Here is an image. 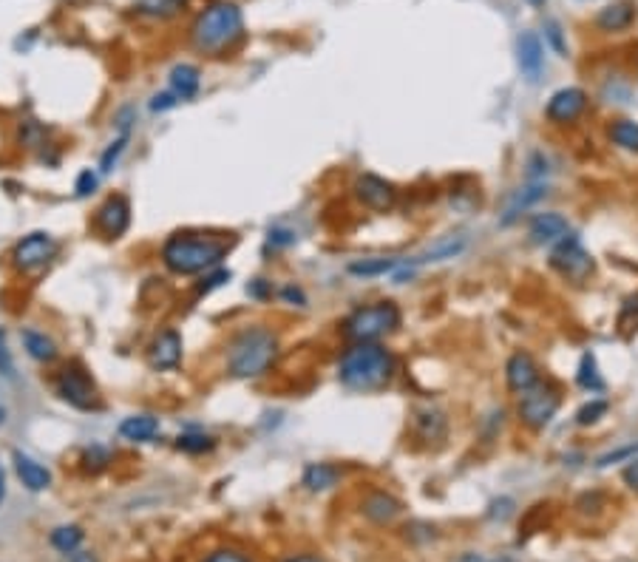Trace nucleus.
Segmentation results:
<instances>
[{"instance_id":"obj_47","label":"nucleus","mask_w":638,"mask_h":562,"mask_svg":"<svg viewBox=\"0 0 638 562\" xmlns=\"http://www.w3.org/2000/svg\"><path fill=\"white\" fill-rule=\"evenodd\" d=\"M68 562H99V559H97V554H91V551L77 549L75 554H68Z\"/></svg>"},{"instance_id":"obj_9","label":"nucleus","mask_w":638,"mask_h":562,"mask_svg":"<svg viewBox=\"0 0 638 562\" xmlns=\"http://www.w3.org/2000/svg\"><path fill=\"white\" fill-rule=\"evenodd\" d=\"M57 253H60L57 239L51 234H46V230H35V234L23 236L18 244H14L12 265L18 273H23V276H37V273H43L54 262Z\"/></svg>"},{"instance_id":"obj_52","label":"nucleus","mask_w":638,"mask_h":562,"mask_svg":"<svg viewBox=\"0 0 638 562\" xmlns=\"http://www.w3.org/2000/svg\"><path fill=\"white\" fill-rule=\"evenodd\" d=\"M6 421V409L4 407H0V423H4Z\"/></svg>"},{"instance_id":"obj_14","label":"nucleus","mask_w":638,"mask_h":562,"mask_svg":"<svg viewBox=\"0 0 638 562\" xmlns=\"http://www.w3.org/2000/svg\"><path fill=\"white\" fill-rule=\"evenodd\" d=\"M540 381H542V369L533 361L531 352L516 350L508 361H505V386H508L514 395H522L525 389H531Z\"/></svg>"},{"instance_id":"obj_48","label":"nucleus","mask_w":638,"mask_h":562,"mask_svg":"<svg viewBox=\"0 0 638 562\" xmlns=\"http://www.w3.org/2000/svg\"><path fill=\"white\" fill-rule=\"evenodd\" d=\"M284 562H324V559H318L312 554H295V557H287Z\"/></svg>"},{"instance_id":"obj_51","label":"nucleus","mask_w":638,"mask_h":562,"mask_svg":"<svg viewBox=\"0 0 638 562\" xmlns=\"http://www.w3.org/2000/svg\"><path fill=\"white\" fill-rule=\"evenodd\" d=\"M525 4H531V6H545V0H525Z\"/></svg>"},{"instance_id":"obj_12","label":"nucleus","mask_w":638,"mask_h":562,"mask_svg":"<svg viewBox=\"0 0 638 562\" xmlns=\"http://www.w3.org/2000/svg\"><path fill=\"white\" fill-rule=\"evenodd\" d=\"M130 227V202L122 194H111L103 205L94 210V230L106 239H120Z\"/></svg>"},{"instance_id":"obj_43","label":"nucleus","mask_w":638,"mask_h":562,"mask_svg":"<svg viewBox=\"0 0 638 562\" xmlns=\"http://www.w3.org/2000/svg\"><path fill=\"white\" fill-rule=\"evenodd\" d=\"M179 106V99L173 97L170 91H162V94H154L151 99V111L154 114H162V111H170V108H177Z\"/></svg>"},{"instance_id":"obj_27","label":"nucleus","mask_w":638,"mask_h":562,"mask_svg":"<svg viewBox=\"0 0 638 562\" xmlns=\"http://www.w3.org/2000/svg\"><path fill=\"white\" fill-rule=\"evenodd\" d=\"M403 265V258L398 256H369V258H358V262L350 265V273L358 279H378L386 276V273H395Z\"/></svg>"},{"instance_id":"obj_36","label":"nucleus","mask_w":638,"mask_h":562,"mask_svg":"<svg viewBox=\"0 0 638 562\" xmlns=\"http://www.w3.org/2000/svg\"><path fill=\"white\" fill-rule=\"evenodd\" d=\"M97 185H99V174H97V170H91V168H85L83 174L77 177V182H75V196L77 199L91 196L97 191Z\"/></svg>"},{"instance_id":"obj_8","label":"nucleus","mask_w":638,"mask_h":562,"mask_svg":"<svg viewBox=\"0 0 638 562\" xmlns=\"http://www.w3.org/2000/svg\"><path fill=\"white\" fill-rule=\"evenodd\" d=\"M547 265H550V270L559 273V276L571 284H585L593 276V270H596V262H593L590 250L585 248L582 239H579L573 230L562 241L554 244Z\"/></svg>"},{"instance_id":"obj_40","label":"nucleus","mask_w":638,"mask_h":562,"mask_svg":"<svg viewBox=\"0 0 638 562\" xmlns=\"http://www.w3.org/2000/svg\"><path fill=\"white\" fill-rule=\"evenodd\" d=\"M289 244H295V234L287 227H272L267 234V248L272 250H281V248H289Z\"/></svg>"},{"instance_id":"obj_32","label":"nucleus","mask_w":638,"mask_h":562,"mask_svg":"<svg viewBox=\"0 0 638 562\" xmlns=\"http://www.w3.org/2000/svg\"><path fill=\"white\" fill-rule=\"evenodd\" d=\"M83 540H85V531L80 528V526H57L54 531H51V545L60 554H75L80 545H83Z\"/></svg>"},{"instance_id":"obj_33","label":"nucleus","mask_w":638,"mask_h":562,"mask_svg":"<svg viewBox=\"0 0 638 562\" xmlns=\"http://www.w3.org/2000/svg\"><path fill=\"white\" fill-rule=\"evenodd\" d=\"M607 409H610V403H607L604 398L587 400L585 407L576 412V426H593V423H599L602 417L607 415Z\"/></svg>"},{"instance_id":"obj_37","label":"nucleus","mask_w":638,"mask_h":562,"mask_svg":"<svg viewBox=\"0 0 638 562\" xmlns=\"http://www.w3.org/2000/svg\"><path fill=\"white\" fill-rule=\"evenodd\" d=\"M224 281H230V270L216 267V270L205 273V279H201V284L196 287V293H199V296H208L210 290H216V287H222Z\"/></svg>"},{"instance_id":"obj_26","label":"nucleus","mask_w":638,"mask_h":562,"mask_svg":"<svg viewBox=\"0 0 638 562\" xmlns=\"http://www.w3.org/2000/svg\"><path fill=\"white\" fill-rule=\"evenodd\" d=\"M343 478V471L335 466V463H310L303 469V478L301 483L310 488V492H329V488H335Z\"/></svg>"},{"instance_id":"obj_45","label":"nucleus","mask_w":638,"mask_h":562,"mask_svg":"<svg viewBox=\"0 0 638 562\" xmlns=\"http://www.w3.org/2000/svg\"><path fill=\"white\" fill-rule=\"evenodd\" d=\"M621 480H625V486H630L633 492L638 495V455L627 460L625 471H621Z\"/></svg>"},{"instance_id":"obj_34","label":"nucleus","mask_w":638,"mask_h":562,"mask_svg":"<svg viewBox=\"0 0 638 562\" xmlns=\"http://www.w3.org/2000/svg\"><path fill=\"white\" fill-rule=\"evenodd\" d=\"M128 142H130V131H120V137L114 139L111 146L103 151V156H99V170H103V174H108V170H114V165L120 162V156L125 154Z\"/></svg>"},{"instance_id":"obj_20","label":"nucleus","mask_w":638,"mask_h":562,"mask_svg":"<svg viewBox=\"0 0 638 562\" xmlns=\"http://www.w3.org/2000/svg\"><path fill=\"white\" fill-rule=\"evenodd\" d=\"M360 511H364L366 520H372L374 526H389V523H395L398 520V514L403 511L400 506V500L398 497H391L389 492H369L364 497V503H360Z\"/></svg>"},{"instance_id":"obj_15","label":"nucleus","mask_w":638,"mask_h":562,"mask_svg":"<svg viewBox=\"0 0 638 562\" xmlns=\"http://www.w3.org/2000/svg\"><path fill=\"white\" fill-rule=\"evenodd\" d=\"M547 196V182L545 179H528L525 185H519L516 191H511L508 202H505L500 225H514L522 213H528L536 202H542Z\"/></svg>"},{"instance_id":"obj_38","label":"nucleus","mask_w":638,"mask_h":562,"mask_svg":"<svg viewBox=\"0 0 638 562\" xmlns=\"http://www.w3.org/2000/svg\"><path fill=\"white\" fill-rule=\"evenodd\" d=\"M545 37H547V43L554 46V51H556L559 57H568V46H564L562 26H559L556 20H547V23H545Z\"/></svg>"},{"instance_id":"obj_3","label":"nucleus","mask_w":638,"mask_h":562,"mask_svg":"<svg viewBox=\"0 0 638 562\" xmlns=\"http://www.w3.org/2000/svg\"><path fill=\"white\" fill-rule=\"evenodd\" d=\"M279 350H281L279 336H275L270 327L264 324L244 327L227 341L224 367L233 378H241V381L264 378L275 367V361H279Z\"/></svg>"},{"instance_id":"obj_41","label":"nucleus","mask_w":638,"mask_h":562,"mask_svg":"<svg viewBox=\"0 0 638 562\" xmlns=\"http://www.w3.org/2000/svg\"><path fill=\"white\" fill-rule=\"evenodd\" d=\"M279 296H281V301H287V305L307 307V293H303L298 284H284L281 290H279Z\"/></svg>"},{"instance_id":"obj_6","label":"nucleus","mask_w":638,"mask_h":562,"mask_svg":"<svg viewBox=\"0 0 638 562\" xmlns=\"http://www.w3.org/2000/svg\"><path fill=\"white\" fill-rule=\"evenodd\" d=\"M54 392L63 403L77 412H99L103 409V395L91 378V372L80 361H68L54 375Z\"/></svg>"},{"instance_id":"obj_31","label":"nucleus","mask_w":638,"mask_h":562,"mask_svg":"<svg viewBox=\"0 0 638 562\" xmlns=\"http://www.w3.org/2000/svg\"><path fill=\"white\" fill-rule=\"evenodd\" d=\"M111 460H114V452L108 449L106 443H91V446H85V449H83L80 463H83V471L99 474V471H106L111 466Z\"/></svg>"},{"instance_id":"obj_39","label":"nucleus","mask_w":638,"mask_h":562,"mask_svg":"<svg viewBox=\"0 0 638 562\" xmlns=\"http://www.w3.org/2000/svg\"><path fill=\"white\" fill-rule=\"evenodd\" d=\"M635 455H638V443H630V446H625V449H616V452L602 455V457L596 460V466H599V469H607V466L618 463V460H630V457H635Z\"/></svg>"},{"instance_id":"obj_30","label":"nucleus","mask_w":638,"mask_h":562,"mask_svg":"<svg viewBox=\"0 0 638 562\" xmlns=\"http://www.w3.org/2000/svg\"><path fill=\"white\" fill-rule=\"evenodd\" d=\"M177 449L185 452V455H208L216 449V438L208 435V431H199V429H191V431H182L177 438Z\"/></svg>"},{"instance_id":"obj_2","label":"nucleus","mask_w":638,"mask_h":562,"mask_svg":"<svg viewBox=\"0 0 638 562\" xmlns=\"http://www.w3.org/2000/svg\"><path fill=\"white\" fill-rule=\"evenodd\" d=\"M398 372V358L381 341L350 344L338 358V381L343 389L360 395L381 392Z\"/></svg>"},{"instance_id":"obj_44","label":"nucleus","mask_w":638,"mask_h":562,"mask_svg":"<svg viewBox=\"0 0 638 562\" xmlns=\"http://www.w3.org/2000/svg\"><path fill=\"white\" fill-rule=\"evenodd\" d=\"M205 562H250L241 551H233V549H219L205 557Z\"/></svg>"},{"instance_id":"obj_35","label":"nucleus","mask_w":638,"mask_h":562,"mask_svg":"<svg viewBox=\"0 0 638 562\" xmlns=\"http://www.w3.org/2000/svg\"><path fill=\"white\" fill-rule=\"evenodd\" d=\"M185 6V0H142L137 6L139 14H151V18H170Z\"/></svg>"},{"instance_id":"obj_23","label":"nucleus","mask_w":638,"mask_h":562,"mask_svg":"<svg viewBox=\"0 0 638 562\" xmlns=\"http://www.w3.org/2000/svg\"><path fill=\"white\" fill-rule=\"evenodd\" d=\"M168 83H170V94L179 99H193L201 89V71L199 66L193 63H177L170 68V75H168Z\"/></svg>"},{"instance_id":"obj_16","label":"nucleus","mask_w":638,"mask_h":562,"mask_svg":"<svg viewBox=\"0 0 638 562\" xmlns=\"http://www.w3.org/2000/svg\"><path fill=\"white\" fill-rule=\"evenodd\" d=\"M568 234H571V222L554 210L536 213L528 225V241L536 244V248H554V244L562 241Z\"/></svg>"},{"instance_id":"obj_13","label":"nucleus","mask_w":638,"mask_h":562,"mask_svg":"<svg viewBox=\"0 0 638 562\" xmlns=\"http://www.w3.org/2000/svg\"><path fill=\"white\" fill-rule=\"evenodd\" d=\"M148 364L156 372H173L182 364V336L173 327L159 329L156 338L151 341L148 350Z\"/></svg>"},{"instance_id":"obj_1","label":"nucleus","mask_w":638,"mask_h":562,"mask_svg":"<svg viewBox=\"0 0 638 562\" xmlns=\"http://www.w3.org/2000/svg\"><path fill=\"white\" fill-rule=\"evenodd\" d=\"M230 248H233V239H224L219 234L177 230L162 241L159 258L173 276H205V273L222 267Z\"/></svg>"},{"instance_id":"obj_49","label":"nucleus","mask_w":638,"mask_h":562,"mask_svg":"<svg viewBox=\"0 0 638 562\" xmlns=\"http://www.w3.org/2000/svg\"><path fill=\"white\" fill-rule=\"evenodd\" d=\"M6 497V474H4V466H0V503Z\"/></svg>"},{"instance_id":"obj_22","label":"nucleus","mask_w":638,"mask_h":562,"mask_svg":"<svg viewBox=\"0 0 638 562\" xmlns=\"http://www.w3.org/2000/svg\"><path fill=\"white\" fill-rule=\"evenodd\" d=\"M12 460H14V471H18L20 483L28 492H46L51 486V471L43 463H37L35 457H28L23 452H12Z\"/></svg>"},{"instance_id":"obj_18","label":"nucleus","mask_w":638,"mask_h":562,"mask_svg":"<svg viewBox=\"0 0 638 562\" xmlns=\"http://www.w3.org/2000/svg\"><path fill=\"white\" fill-rule=\"evenodd\" d=\"M516 63L531 83H536L545 71V46L533 32H522L516 37Z\"/></svg>"},{"instance_id":"obj_28","label":"nucleus","mask_w":638,"mask_h":562,"mask_svg":"<svg viewBox=\"0 0 638 562\" xmlns=\"http://www.w3.org/2000/svg\"><path fill=\"white\" fill-rule=\"evenodd\" d=\"M576 384L585 389V392H604L607 384L602 378V372H599V361H596V355H593L590 350L582 352V358H579V369H576Z\"/></svg>"},{"instance_id":"obj_29","label":"nucleus","mask_w":638,"mask_h":562,"mask_svg":"<svg viewBox=\"0 0 638 562\" xmlns=\"http://www.w3.org/2000/svg\"><path fill=\"white\" fill-rule=\"evenodd\" d=\"M607 139H610V146H616L621 151L638 154V123L635 120H613L607 125Z\"/></svg>"},{"instance_id":"obj_42","label":"nucleus","mask_w":638,"mask_h":562,"mask_svg":"<svg viewBox=\"0 0 638 562\" xmlns=\"http://www.w3.org/2000/svg\"><path fill=\"white\" fill-rule=\"evenodd\" d=\"M0 375H6V378L14 375V361H12V352L6 347V329L4 327H0Z\"/></svg>"},{"instance_id":"obj_5","label":"nucleus","mask_w":638,"mask_h":562,"mask_svg":"<svg viewBox=\"0 0 638 562\" xmlns=\"http://www.w3.org/2000/svg\"><path fill=\"white\" fill-rule=\"evenodd\" d=\"M403 321V313L391 298L372 301V305L355 307L346 319L341 321V338L350 344H366V341H381L391 333H398Z\"/></svg>"},{"instance_id":"obj_10","label":"nucleus","mask_w":638,"mask_h":562,"mask_svg":"<svg viewBox=\"0 0 638 562\" xmlns=\"http://www.w3.org/2000/svg\"><path fill=\"white\" fill-rule=\"evenodd\" d=\"M590 108V97L579 85H564V89L554 91L545 106V120L550 125H576L585 117Z\"/></svg>"},{"instance_id":"obj_24","label":"nucleus","mask_w":638,"mask_h":562,"mask_svg":"<svg viewBox=\"0 0 638 562\" xmlns=\"http://www.w3.org/2000/svg\"><path fill=\"white\" fill-rule=\"evenodd\" d=\"M466 236L462 234H448L443 239H437L434 244H429L426 253H420L417 258H409L414 267H423V265H431V262H445V258H454L466 250Z\"/></svg>"},{"instance_id":"obj_11","label":"nucleus","mask_w":638,"mask_h":562,"mask_svg":"<svg viewBox=\"0 0 638 562\" xmlns=\"http://www.w3.org/2000/svg\"><path fill=\"white\" fill-rule=\"evenodd\" d=\"M352 191H355V199L364 205L366 210L372 213H389L391 208L398 205V191H395V185H391L389 179L378 177V174H360L352 185Z\"/></svg>"},{"instance_id":"obj_25","label":"nucleus","mask_w":638,"mask_h":562,"mask_svg":"<svg viewBox=\"0 0 638 562\" xmlns=\"http://www.w3.org/2000/svg\"><path fill=\"white\" fill-rule=\"evenodd\" d=\"M20 341H23L26 355L32 358V361H37V364H54L57 361V344L46 333H40V329L26 327L20 333Z\"/></svg>"},{"instance_id":"obj_21","label":"nucleus","mask_w":638,"mask_h":562,"mask_svg":"<svg viewBox=\"0 0 638 562\" xmlns=\"http://www.w3.org/2000/svg\"><path fill=\"white\" fill-rule=\"evenodd\" d=\"M159 431H162V423H159V417L151 412L130 415L120 423V438L128 443H154L159 438Z\"/></svg>"},{"instance_id":"obj_17","label":"nucleus","mask_w":638,"mask_h":562,"mask_svg":"<svg viewBox=\"0 0 638 562\" xmlns=\"http://www.w3.org/2000/svg\"><path fill=\"white\" fill-rule=\"evenodd\" d=\"M412 431L426 443H440L448 435V417L443 409L426 403V407H417L412 412Z\"/></svg>"},{"instance_id":"obj_46","label":"nucleus","mask_w":638,"mask_h":562,"mask_svg":"<svg viewBox=\"0 0 638 562\" xmlns=\"http://www.w3.org/2000/svg\"><path fill=\"white\" fill-rule=\"evenodd\" d=\"M248 296H250V298H258V301H264V298L272 296V290H270V284H267L264 279H256V281L248 284Z\"/></svg>"},{"instance_id":"obj_19","label":"nucleus","mask_w":638,"mask_h":562,"mask_svg":"<svg viewBox=\"0 0 638 562\" xmlns=\"http://www.w3.org/2000/svg\"><path fill=\"white\" fill-rule=\"evenodd\" d=\"M633 23H635V4L633 0H613V4H607L596 14V28L599 32H607V35L627 32Z\"/></svg>"},{"instance_id":"obj_4","label":"nucleus","mask_w":638,"mask_h":562,"mask_svg":"<svg viewBox=\"0 0 638 562\" xmlns=\"http://www.w3.org/2000/svg\"><path fill=\"white\" fill-rule=\"evenodd\" d=\"M244 37V14L233 0H210L191 26V43L201 54H227Z\"/></svg>"},{"instance_id":"obj_53","label":"nucleus","mask_w":638,"mask_h":562,"mask_svg":"<svg viewBox=\"0 0 638 562\" xmlns=\"http://www.w3.org/2000/svg\"><path fill=\"white\" fill-rule=\"evenodd\" d=\"M494 562H511V559H494Z\"/></svg>"},{"instance_id":"obj_50","label":"nucleus","mask_w":638,"mask_h":562,"mask_svg":"<svg viewBox=\"0 0 638 562\" xmlns=\"http://www.w3.org/2000/svg\"><path fill=\"white\" fill-rule=\"evenodd\" d=\"M462 562H483V557H477V554H469V557H462Z\"/></svg>"},{"instance_id":"obj_7","label":"nucleus","mask_w":638,"mask_h":562,"mask_svg":"<svg viewBox=\"0 0 638 562\" xmlns=\"http://www.w3.org/2000/svg\"><path fill=\"white\" fill-rule=\"evenodd\" d=\"M562 407V389L542 378L540 384H533L522 395H516V417L522 426H528L531 431H542L554 423V417Z\"/></svg>"}]
</instances>
